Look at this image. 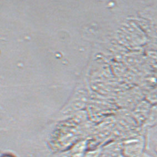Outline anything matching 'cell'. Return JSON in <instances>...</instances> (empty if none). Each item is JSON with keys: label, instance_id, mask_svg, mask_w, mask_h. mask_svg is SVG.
Instances as JSON below:
<instances>
[{"label": "cell", "instance_id": "6da1fadb", "mask_svg": "<svg viewBox=\"0 0 157 157\" xmlns=\"http://www.w3.org/2000/svg\"><path fill=\"white\" fill-rule=\"evenodd\" d=\"M121 149L124 157H140L146 151L145 134L136 135L126 140Z\"/></svg>", "mask_w": 157, "mask_h": 157}, {"label": "cell", "instance_id": "7a4b0ae2", "mask_svg": "<svg viewBox=\"0 0 157 157\" xmlns=\"http://www.w3.org/2000/svg\"><path fill=\"white\" fill-rule=\"evenodd\" d=\"M146 151L157 157V124L146 129Z\"/></svg>", "mask_w": 157, "mask_h": 157}, {"label": "cell", "instance_id": "3957f363", "mask_svg": "<svg viewBox=\"0 0 157 157\" xmlns=\"http://www.w3.org/2000/svg\"><path fill=\"white\" fill-rule=\"evenodd\" d=\"M151 105L147 100L140 101L134 109V117L138 122L144 124L146 122L152 108Z\"/></svg>", "mask_w": 157, "mask_h": 157}, {"label": "cell", "instance_id": "277c9868", "mask_svg": "<svg viewBox=\"0 0 157 157\" xmlns=\"http://www.w3.org/2000/svg\"><path fill=\"white\" fill-rule=\"evenodd\" d=\"M137 16L148 23L157 25V3L144 7Z\"/></svg>", "mask_w": 157, "mask_h": 157}, {"label": "cell", "instance_id": "5b68a950", "mask_svg": "<svg viewBox=\"0 0 157 157\" xmlns=\"http://www.w3.org/2000/svg\"><path fill=\"white\" fill-rule=\"evenodd\" d=\"M147 100L151 104H157V88L149 92Z\"/></svg>", "mask_w": 157, "mask_h": 157}, {"label": "cell", "instance_id": "8992f818", "mask_svg": "<svg viewBox=\"0 0 157 157\" xmlns=\"http://www.w3.org/2000/svg\"><path fill=\"white\" fill-rule=\"evenodd\" d=\"M101 154L100 150H96L94 151H91L87 154L86 157H99Z\"/></svg>", "mask_w": 157, "mask_h": 157}, {"label": "cell", "instance_id": "52a82bcc", "mask_svg": "<svg viewBox=\"0 0 157 157\" xmlns=\"http://www.w3.org/2000/svg\"><path fill=\"white\" fill-rule=\"evenodd\" d=\"M140 157H155L152 154L149 153V152L146 151Z\"/></svg>", "mask_w": 157, "mask_h": 157}, {"label": "cell", "instance_id": "ba28073f", "mask_svg": "<svg viewBox=\"0 0 157 157\" xmlns=\"http://www.w3.org/2000/svg\"><path fill=\"white\" fill-rule=\"evenodd\" d=\"M4 157H10V156H5Z\"/></svg>", "mask_w": 157, "mask_h": 157}]
</instances>
